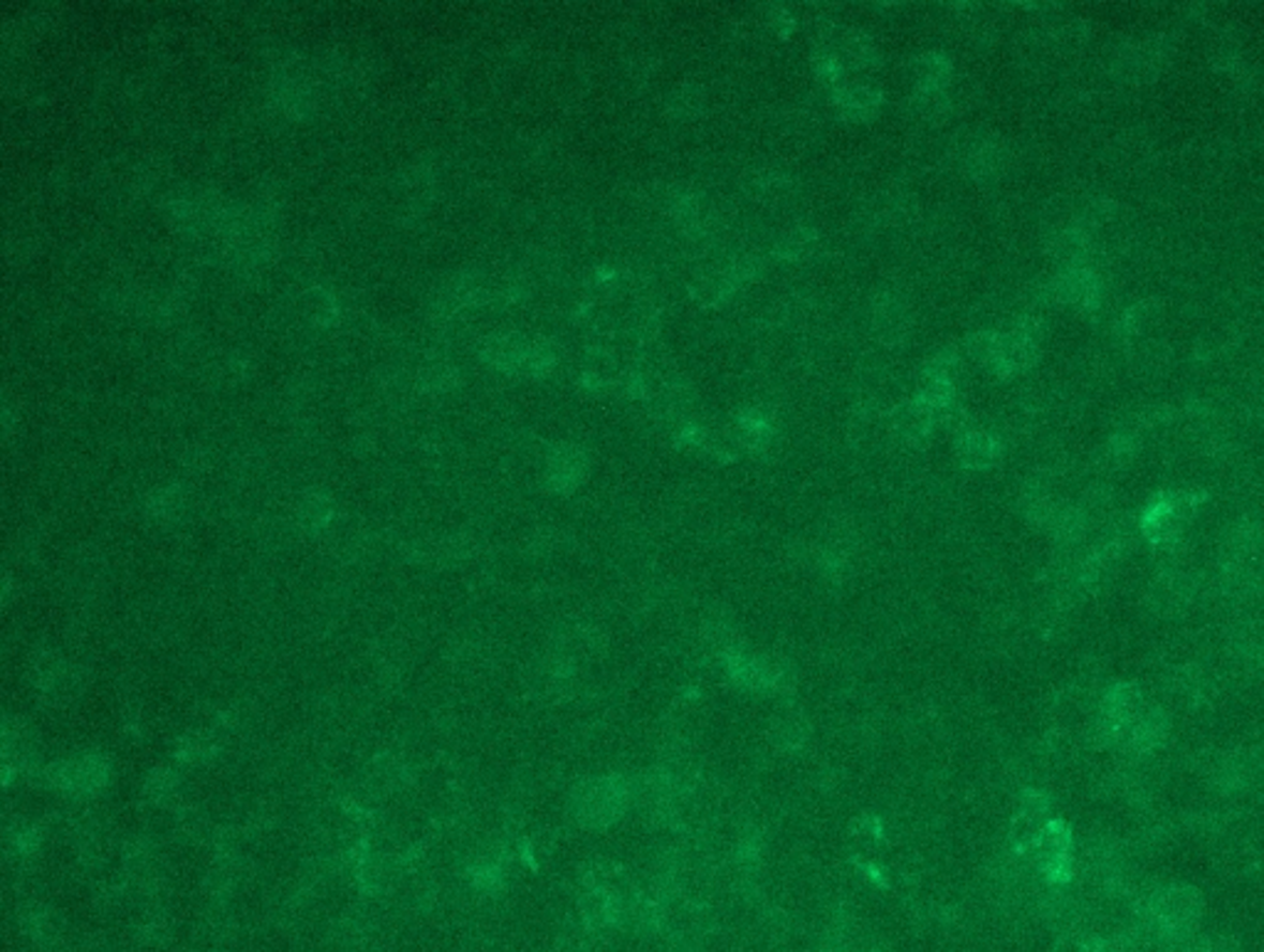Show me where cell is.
<instances>
[{
  "label": "cell",
  "mask_w": 1264,
  "mask_h": 952,
  "mask_svg": "<svg viewBox=\"0 0 1264 952\" xmlns=\"http://www.w3.org/2000/svg\"><path fill=\"white\" fill-rule=\"evenodd\" d=\"M877 323L882 333H892V336H899V329L904 327V314H902V304L899 299H892V301H879L877 304Z\"/></svg>",
  "instance_id": "cell-1"
}]
</instances>
